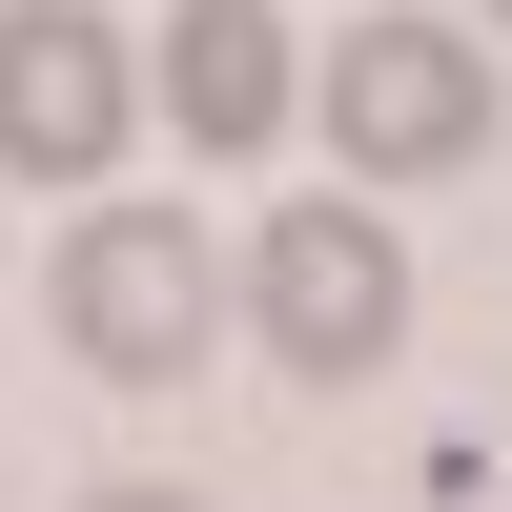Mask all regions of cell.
I'll return each mask as SVG.
<instances>
[{"mask_svg":"<svg viewBox=\"0 0 512 512\" xmlns=\"http://www.w3.org/2000/svg\"><path fill=\"white\" fill-rule=\"evenodd\" d=\"M205 328H226V267H205L185 205H82V246H62V349L103 369V390H185Z\"/></svg>","mask_w":512,"mask_h":512,"instance_id":"6da1fadb","label":"cell"},{"mask_svg":"<svg viewBox=\"0 0 512 512\" xmlns=\"http://www.w3.org/2000/svg\"><path fill=\"white\" fill-rule=\"evenodd\" d=\"M308 103H328V144H349V185H431V164L492 144V41L472 21H349L308 62Z\"/></svg>","mask_w":512,"mask_h":512,"instance_id":"7a4b0ae2","label":"cell"},{"mask_svg":"<svg viewBox=\"0 0 512 512\" xmlns=\"http://www.w3.org/2000/svg\"><path fill=\"white\" fill-rule=\"evenodd\" d=\"M246 308H267V349L287 369H390V328H410V246H390V205H267V246H246Z\"/></svg>","mask_w":512,"mask_h":512,"instance_id":"3957f363","label":"cell"},{"mask_svg":"<svg viewBox=\"0 0 512 512\" xmlns=\"http://www.w3.org/2000/svg\"><path fill=\"white\" fill-rule=\"evenodd\" d=\"M123 123H144V62H123L103 0H0V164L21 185H103Z\"/></svg>","mask_w":512,"mask_h":512,"instance_id":"277c9868","label":"cell"},{"mask_svg":"<svg viewBox=\"0 0 512 512\" xmlns=\"http://www.w3.org/2000/svg\"><path fill=\"white\" fill-rule=\"evenodd\" d=\"M164 123H185L205 164H267L287 123H308V62H287L267 0H185V21H164Z\"/></svg>","mask_w":512,"mask_h":512,"instance_id":"5b68a950","label":"cell"},{"mask_svg":"<svg viewBox=\"0 0 512 512\" xmlns=\"http://www.w3.org/2000/svg\"><path fill=\"white\" fill-rule=\"evenodd\" d=\"M82 512H205V492H82Z\"/></svg>","mask_w":512,"mask_h":512,"instance_id":"8992f818","label":"cell"},{"mask_svg":"<svg viewBox=\"0 0 512 512\" xmlns=\"http://www.w3.org/2000/svg\"><path fill=\"white\" fill-rule=\"evenodd\" d=\"M492 21H512V0H492Z\"/></svg>","mask_w":512,"mask_h":512,"instance_id":"52a82bcc","label":"cell"}]
</instances>
